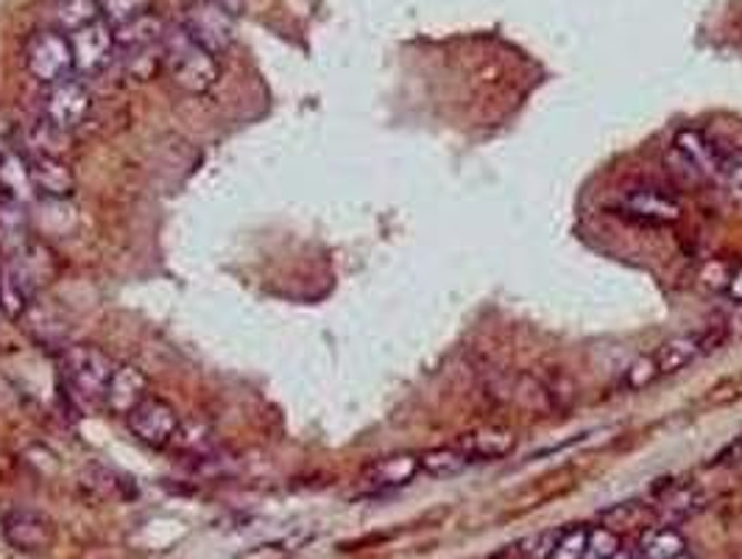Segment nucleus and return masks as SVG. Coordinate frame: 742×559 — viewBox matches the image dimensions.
<instances>
[{
    "mask_svg": "<svg viewBox=\"0 0 742 559\" xmlns=\"http://www.w3.org/2000/svg\"><path fill=\"white\" fill-rule=\"evenodd\" d=\"M151 3L154 0H101V20L118 29V26L132 23V20L149 14Z\"/></svg>",
    "mask_w": 742,
    "mask_h": 559,
    "instance_id": "obj_24",
    "label": "nucleus"
},
{
    "mask_svg": "<svg viewBox=\"0 0 742 559\" xmlns=\"http://www.w3.org/2000/svg\"><path fill=\"white\" fill-rule=\"evenodd\" d=\"M620 548H623V540H620L614 529H609V526H589L583 559H611Z\"/></svg>",
    "mask_w": 742,
    "mask_h": 559,
    "instance_id": "obj_25",
    "label": "nucleus"
},
{
    "mask_svg": "<svg viewBox=\"0 0 742 559\" xmlns=\"http://www.w3.org/2000/svg\"><path fill=\"white\" fill-rule=\"evenodd\" d=\"M611 559H640V557H636V553H631V551H625V548H620V551H616Z\"/></svg>",
    "mask_w": 742,
    "mask_h": 559,
    "instance_id": "obj_33",
    "label": "nucleus"
},
{
    "mask_svg": "<svg viewBox=\"0 0 742 559\" xmlns=\"http://www.w3.org/2000/svg\"><path fill=\"white\" fill-rule=\"evenodd\" d=\"M151 395V381L134 363H118L103 392V409L118 417H129Z\"/></svg>",
    "mask_w": 742,
    "mask_h": 559,
    "instance_id": "obj_12",
    "label": "nucleus"
},
{
    "mask_svg": "<svg viewBox=\"0 0 742 559\" xmlns=\"http://www.w3.org/2000/svg\"><path fill=\"white\" fill-rule=\"evenodd\" d=\"M720 184H723L725 193H729L731 199L742 202V151L740 149L729 151V160H725V171H723V179H720Z\"/></svg>",
    "mask_w": 742,
    "mask_h": 559,
    "instance_id": "obj_30",
    "label": "nucleus"
},
{
    "mask_svg": "<svg viewBox=\"0 0 742 559\" xmlns=\"http://www.w3.org/2000/svg\"><path fill=\"white\" fill-rule=\"evenodd\" d=\"M168 34V26L157 18L154 12L143 14V18L132 20V23H123L114 29V46H118V53L127 51H138V48H151L160 46Z\"/></svg>",
    "mask_w": 742,
    "mask_h": 559,
    "instance_id": "obj_18",
    "label": "nucleus"
},
{
    "mask_svg": "<svg viewBox=\"0 0 742 559\" xmlns=\"http://www.w3.org/2000/svg\"><path fill=\"white\" fill-rule=\"evenodd\" d=\"M725 297L734 302H740L742 306V266H736V269H731L729 280H725Z\"/></svg>",
    "mask_w": 742,
    "mask_h": 559,
    "instance_id": "obj_32",
    "label": "nucleus"
},
{
    "mask_svg": "<svg viewBox=\"0 0 742 559\" xmlns=\"http://www.w3.org/2000/svg\"><path fill=\"white\" fill-rule=\"evenodd\" d=\"M162 46H166V73L188 96H204L221 79L218 57L195 46L182 26L177 31H168Z\"/></svg>",
    "mask_w": 742,
    "mask_h": 559,
    "instance_id": "obj_1",
    "label": "nucleus"
},
{
    "mask_svg": "<svg viewBox=\"0 0 742 559\" xmlns=\"http://www.w3.org/2000/svg\"><path fill=\"white\" fill-rule=\"evenodd\" d=\"M31 179H34V191L51 202H64L76 191V177L70 166L53 154H40L37 160H31Z\"/></svg>",
    "mask_w": 742,
    "mask_h": 559,
    "instance_id": "obj_14",
    "label": "nucleus"
},
{
    "mask_svg": "<svg viewBox=\"0 0 742 559\" xmlns=\"http://www.w3.org/2000/svg\"><path fill=\"white\" fill-rule=\"evenodd\" d=\"M3 537L20 553H42L57 542V526L34 509H14L3 518Z\"/></svg>",
    "mask_w": 742,
    "mask_h": 559,
    "instance_id": "obj_11",
    "label": "nucleus"
},
{
    "mask_svg": "<svg viewBox=\"0 0 742 559\" xmlns=\"http://www.w3.org/2000/svg\"><path fill=\"white\" fill-rule=\"evenodd\" d=\"M34 179H31V162L20 154L0 157V197L9 202L26 204L34 197Z\"/></svg>",
    "mask_w": 742,
    "mask_h": 559,
    "instance_id": "obj_17",
    "label": "nucleus"
},
{
    "mask_svg": "<svg viewBox=\"0 0 742 559\" xmlns=\"http://www.w3.org/2000/svg\"><path fill=\"white\" fill-rule=\"evenodd\" d=\"M729 151L725 146H720L718 140L709 138L701 129H681L673 140V149L670 157L686 166V171L695 179H709V182H718L723 179L725 160H729Z\"/></svg>",
    "mask_w": 742,
    "mask_h": 559,
    "instance_id": "obj_5",
    "label": "nucleus"
},
{
    "mask_svg": "<svg viewBox=\"0 0 742 559\" xmlns=\"http://www.w3.org/2000/svg\"><path fill=\"white\" fill-rule=\"evenodd\" d=\"M712 465H723V468H729V465H742V437H736L734 442L725 445V448L714 456Z\"/></svg>",
    "mask_w": 742,
    "mask_h": 559,
    "instance_id": "obj_31",
    "label": "nucleus"
},
{
    "mask_svg": "<svg viewBox=\"0 0 742 559\" xmlns=\"http://www.w3.org/2000/svg\"><path fill=\"white\" fill-rule=\"evenodd\" d=\"M675 559H692V557H690V553L684 551V553H679V557H675Z\"/></svg>",
    "mask_w": 742,
    "mask_h": 559,
    "instance_id": "obj_34",
    "label": "nucleus"
},
{
    "mask_svg": "<svg viewBox=\"0 0 742 559\" xmlns=\"http://www.w3.org/2000/svg\"><path fill=\"white\" fill-rule=\"evenodd\" d=\"M166 42V40H162ZM151 46V48H138V51L123 53V68L132 79L149 81L154 79L160 70H166V46Z\"/></svg>",
    "mask_w": 742,
    "mask_h": 559,
    "instance_id": "obj_23",
    "label": "nucleus"
},
{
    "mask_svg": "<svg viewBox=\"0 0 742 559\" xmlns=\"http://www.w3.org/2000/svg\"><path fill=\"white\" fill-rule=\"evenodd\" d=\"M57 26L62 34L84 29L101 20V0H57Z\"/></svg>",
    "mask_w": 742,
    "mask_h": 559,
    "instance_id": "obj_22",
    "label": "nucleus"
},
{
    "mask_svg": "<svg viewBox=\"0 0 742 559\" xmlns=\"http://www.w3.org/2000/svg\"><path fill=\"white\" fill-rule=\"evenodd\" d=\"M686 551V540L675 526H651L642 531L636 557L640 559H675Z\"/></svg>",
    "mask_w": 742,
    "mask_h": 559,
    "instance_id": "obj_19",
    "label": "nucleus"
},
{
    "mask_svg": "<svg viewBox=\"0 0 742 559\" xmlns=\"http://www.w3.org/2000/svg\"><path fill=\"white\" fill-rule=\"evenodd\" d=\"M70 37V48H73V64L76 76L81 79H92L101 76L103 70L112 64L118 46H114V29L107 20H96V23L84 26V29L73 31Z\"/></svg>",
    "mask_w": 742,
    "mask_h": 559,
    "instance_id": "obj_8",
    "label": "nucleus"
},
{
    "mask_svg": "<svg viewBox=\"0 0 742 559\" xmlns=\"http://www.w3.org/2000/svg\"><path fill=\"white\" fill-rule=\"evenodd\" d=\"M26 68L40 84L51 87L76 73L70 37L59 29H40L26 42Z\"/></svg>",
    "mask_w": 742,
    "mask_h": 559,
    "instance_id": "obj_3",
    "label": "nucleus"
},
{
    "mask_svg": "<svg viewBox=\"0 0 742 559\" xmlns=\"http://www.w3.org/2000/svg\"><path fill=\"white\" fill-rule=\"evenodd\" d=\"M648 515H653L651 507H642L640 501H625V503H616L614 509H609V512H603V518L609 520V529L616 531V526H631V523H642V520L648 518Z\"/></svg>",
    "mask_w": 742,
    "mask_h": 559,
    "instance_id": "obj_29",
    "label": "nucleus"
},
{
    "mask_svg": "<svg viewBox=\"0 0 742 559\" xmlns=\"http://www.w3.org/2000/svg\"><path fill=\"white\" fill-rule=\"evenodd\" d=\"M614 210L620 216H625V219H634L653 227L679 224L681 216H684V208H681L679 199L659 191V188H631V191L616 197Z\"/></svg>",
    "mask_w": 742,
    "mask_h": 559,
    "instance_id": "obj_10",
    "label": "nucleus"
},
{
    "mask_svg": "<svg viewBox=\"0 0 742 559\" xmlns=\"http://www.w3.org/2000/svg\"><path fill=\"white\" fill-rule=\"evenodd\" d=\"M29 241V221H26L23 204L0 197V249L7 252V258H12L20 249H26Z\"/></svg>",
    "mask_w": 742,
    "mask_h": 559,
    "instance_id": "obj_20",
    "label": "nucleus"
},
{
    "mask_svg": "<svg viewBox=\"0 0 742 559\" xmlns=\"http://www.w3.org/2000/svg\"><path fill=\"white\" fill-rule=\"evenodd\" d=\"M455 448H461L472 461H498L514 453L517 437L505 428H478L463 433Z\"/></svg>",
    "mask_w": 742,
    "mask_h": 559,
    "instance_id": "obj_16",
    "label": "nucleus"
},
{
    "mask_svg": "<svg viewBox=\"0 0 742 559\" xmlns=\"http://www.w3.org/2000/svg\"><path fill=\"white\" fill-rule=\"evenodd\" d=\"M419 465H422V473H428L430 479H452V476H461L463 470H469L474 465L461 448H430L424 453H419Z\"/></svg>",
    "mask_w": 742,
    "mask_h": 559,
    "instance_id": "obj_21",
    "label": "nucleus"
},
{
    "mask_svg": "<svg viewBox=\"0 0 742 559\" xmlns=\"http://www.w3.org/2000/svg\"><path fill=\"white\" fill-rule=\"evenodd\" d=\"M703 507H706V498H703V492L698 490L695 485L664 487L656 496V501L651 503L653 515H659L668 526H679L681 520L692 518V515L701 512Z\"/></svg>",
    "mask_w": 742,
    "mask_h": 559,
    "instance_id": "obj_15",
    "label": "nucleus"
},
{
    "mask_svg": "<svg viewBox=\"0 0 742 559\" xmlns=\"http://www.w3.org/2000/svg\"><path fill=\"white\" fill-rule=\"evenodd\" d=\"M561 529H548L539 531V535H531L528 540L520 542V553L522 559H550L553 557L555 546H559Z\"/></svg>",
    "mask_w": 742,
    "mask_h": 559,
    "instance_id": "obj_28",
    "label": "nucleus"
},
{
    "mask_svg": "<svg viewBox=\"0 0 742 559\" xmlns=\"http://www.w3.org/2000/svg\"><path fill=\"white\" fill-rule=\"evenodd\" d=\"M127 422L132 437L138 439V442H143L146 448L154 450L171 448L179 433V426H182L177 409H173L168 400L157 398V395H149V398L127 417Z\"/></svg>",
    "mask_w": 742,
    "mask_h": 559,
    "instance_id": "obj_7",
    "label": "nucleus"
},
{
    "mask_svg": "<svg viewBox=\"0 0 742 559\" xmlns=\"http://www.w3.org/2000/svg\"><path fill=\"white\" fill-rule=\"evenodd\" d=\"M723 339H725L723 325H714V328H706V330H692V333H681V336H673V339H668L656 352H653L659 378L681 372V369L690 367L695 358L718 350V347L723 345Z\"/></svg>",
    "mask_w": 742,
    "mask_h": 559,
    "instance_id": "obj_9",
    "label": "nucleus"
},
{
    "mask_svg": "<svg viewBox=\"0 0 742 559\" xmlns=\"http://www.w3.org/2000/svg\"><path fill=\"white\" fill-rule=\"evenodd\" d=\"M586 537H589V526H570V529H561L559 546H555L553 557L550 559H583Z\"/></svg>",
    "mask_w": 742,
    "mask_h": 559,
    "instance_id": "obj_27",
    "label": "nucleus"
},
{
    "mask_svg": "<svg viewBox=\"0 0 742 559\" xmlns=\"http://www.w3.org/2000/svg\"><path fill=\"white\" fill-rule=\"evenodd\" d=\"M62 381L68 392L81 403H103V392L118 369L114 358L92 345H73L62 352Z\"/></svg>",
    "mask_w": 742,
    "mask_h": 559,
    "instance_id": "obj_2",
    "label": "nucleus"
},
{
    "mask_svg": "<svg viewBox=\"0 0 742 559\" xmlns=\"http://www.w3.org/2000/svg\"><path fill=\"white\" fill-rule=\"evenodd\" d=\"M419 473H422L419 453H391L378 461H371L369 468L363 470V481L365 487H371V490L385 492L411 485Z\"/></svg>",
    "mask_w": 742,
    "mask_h": 559,
    "instance_id": "obj_13",
    "label": "nucleus"
},
{
    "mask_svg": "<svg viewBox=\"0 0 742 559\" xmlns=\"http://www.w3.org/2000/svg\"><path fill=\"white\" fill-rule=\"evenodd\" d=\"M182 29L188 31L195 46L210 51L212 57L227 53V48L234 40V18L210 0H190L188 9H184Z\"/></svg>",
    "mask_w": 742,
    "mask_h": 559,
    "instance_id": "obj_6",
    "label": "nucleus"
},
{
    "mask_svg": "<svg viewBox=\"0 0 742 559\" xmlns=\"http://www.w3.org/2000/svg\"><path fill=\"white\" fill-rule=\"evenodd\" d=\"M656 378H659L656 361H653V352H648V356H640L634 363H631L629 372H625L623 378V389H629V392H640V389L651 387Z\"/></svg>",
    "mask_w": 742,
    "mask_h": 559,
    "instance_id": "obj_26",
    "label": "nucleus"
},
{
    "mask_svg": "<svg viewBox=\"0 0 742 559\" xmlns=\"http://www.w3.org/2000/svg\"><path fill=\"white\" fill-rule=\"evenodd\" d=\"M92 112V92L87 87V81L70 79L57 81V84L48 87L46 101H42V121L51 123L59 132L70 134L79 127H84L87 118Z\"/></svg>",
    "mask_w": 742,
    "mask_h": 559,
    "instance_id": "obj_4",
    "label": "nucleus"
}]
</instances>
